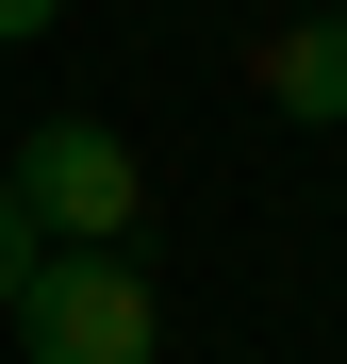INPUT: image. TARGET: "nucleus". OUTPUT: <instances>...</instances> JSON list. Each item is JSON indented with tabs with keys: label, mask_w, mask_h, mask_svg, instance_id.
<instances>
[{
	"label": "nucleus",
	"mask_w": 347,
	"mask_h": 364,
	"mask_svg": "<svg viewBox=\"0 0 347 364\" xmlns=\"http://www.w3.org/2000/svg\"><path fill=\"white\" fill-rule=\"evenodd\" d=\"M0 331H17V364H165V298L133 249H33Z\"/></svg>",
	"instance_id": "f257e3e1"
},
{
	"label": "nucleus",
	"mask_w": 347,
	"mask_h": 364,
	"mask_svg": "<svg viewBox=\"0 0 347 364\" xmlns=\"http://www.w3.org/2000/svg\"><path fill=\"white\" fill-rule=\"evenodd\" d=\"M0 182H17V215L50 232V249H133V215H149V166H133L116 116H33V149Z\"/></svg>",
	"instance_id": "f03ea898"
},
{
	"label": "nucleus",
	"mask_w": 347,
	"mask_h": 364,
	"mask_svg": "<svg viewBox=\"0 0 347 364\" xmlns=\"http://www.w3.org/2000/svg\"><path fill=\"white\" fill-rule=\"evenodd\" d=\"M248 83L298 116V133H347V17H331V0H314V17H265L248 33Z\"/></svg>",
	"instance_id": "7ed1b4c3"
},
{
	"label": "nucleus",
	"mask_w": 347,
	"mask_h": 364,
	"mask_svg": "<svg viewBox=\"0 0 347 364\" xmlns=\"http://www.w3.org/2000/svg\"><path fill=\"white\" fill-rule=\"evenodd\" d=\"M33 249H50V232L17 215V182H0V298H17V282H33Z\"/></svg>",
	"instance_id": "20e7f679"
},
{
	"label": "nucleus",
	"mask_w": 347,
	"mask_h": 364,
	"mask_svg": "<svg viewBox=\"0 0 347 364\" xmlns=\"http://www.w3.org/2000/svg\"><path fill=\"white\" fill-rule=\"evenodd\" d=\"M50 17H67V0H0V50H17V33H50Z\"/></svg>",
	"instance_id": "39448f33"
},
{
	"label": "nucleus",
	"mask_w": 347,
	"mask_h": 364,
	"mask_svg": "<svg viewBox=\"0 0 347 364\" xmlns=\"http://www.w3.org/2000/svg\"><path fill=\"white\" fill-rule=\"evenodd\" d=\"M331 17H347V0H331Z\"/></svg>",
	"instance_id": "423d86ee"
}]
</instances>
